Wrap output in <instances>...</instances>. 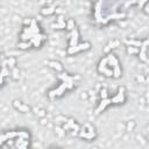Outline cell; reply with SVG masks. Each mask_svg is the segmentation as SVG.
Listing matches in <instances>:
<instances>
[{"instance_id": "cell-3", "label": "cell", "mask_w": 149, "mask_h": 149, "mask_svg": "<svg viewBox=\"0 0 149 149\" xmlns=\"http://www.w3.org/2000/svg\"><path fill=\"white\" fill-rule=\"evenodd\" d=\"M91 49V43L90 42H81V43H78L76 47H72V48H68L66 52L68 55H76L78 52H81V51H86V50H90Z\"/></svg>"}, {"instance_id": "cell-20", "label": "cell", "mask_w": 149, "mask_h": 149, "mask_svg": "<svg viewBox=\"0 0 149 149\" xmlns=\"http://www.w3.org/2000/svg\"><path fill=\"white\" fill-rule=\"evenodd\" d=\"M109 98V93H108V90L106 87H102L100 90V99H107Z\"/></svg>"}, {"instance_id": "cell-4", "label": "cell", "mask_w": 149, "mask_h": 149, "mask_svg": "<svg viewBox=\"0 0 149 149\" xmlns=\"http://www.w3.org/2000/svg\"><path fill=\"white\" fill-rule=\"evenodd\" d=\"M68 91V87L63 84V83H61L57 87H55L54 90H51V91H49V93H48V97L50 98V99H56V98H61L62 95H64L65 94V92Z\"/></svg>"}, {"instance_id": "cell-25", "label": "cell", "mask_w": 149, "mask_h": 149, "mask_svg": "<svg viewBox=\"0 0 149 149\" xmlns=\"http://www.w3.org/2000/svg\"><path fill=\"white\" fill-rule=\"evenodd\" d=\"M12 70H13V72H12L13 77H14L15 79H17V78H19V74H17V69H16V68H14V69H12Z\"/></svg>"}, {"instance_id": "cell-23", "label": "cell", "mask_w": 149, "mask_h": 149, "mask_svg": "<svg viewBox=\"0 0 149 149\" xmlns=\"http://www.w3.org/2000/svg\"><path fill=\"white\" fill-rule=\"evenodd\" d=\"M144 7H143V12L146 13V14H149V10H148V8H149V2L148 1H144Z\"/></svg>"}, {"instance_id": "cell-16", "label": "cell", "mask_w": 149, "mask_h": 149, "mask_svg": "<svg viewBox=\"0 0 149 149\" xmlns=\"http://www.w3.org/2000/svg\"><path fill=\"white\" fill-rule=\"evenodd\" d=\"M19 49H21V50H27V49H29V48H31V43L30 42H24V41H20L19 43H17V45H16Z\"/></svg>"}, {"instance_id": "cell-13", "label": "cell", "mask_w": 149, "mask_h": 149, "mask_svg": "<svg viewBox=\"0 0 149 149\" xmlns=\"http://www.w3.org/2000/svg\"><path fill=\"white\" fill-rule=\"evenodd\" d=\"M127 47H135V48H140L143 44V41L141 40H126L125 41Z\"/></svg>"}, {"instance_id": "cell-8", "label": "cell", "mask_w": 149, "mask_h": 149, "mask_svg": "<svg viewBox=\"0 0 149 149\" xmlns=\"http://www.w3.org/2000/svg\"><path fill=\"white\" fill-rule=\"evenodd\" d=\"M109 105H112V102H111V99L109 98H107V99H100V101H99V104H98V106H97V108H95V111H94V113L97 114V115H99L100 113H102Z\"/></svg>"}, {"instance_id": "cell-1", "label": "cell", "mask_w": 149, "mask_h": 149, "mask_svg": "<svg viewBox=\"0 0 149 149\" xmlns=\"http://www.w3.org/2000/svg\"><path fill=\"white\" fill-rule=\"evenodd\" d=\"M78 136L80 139L87 140V141H92L97 137V130L95 127L92 126L91 123H85L83 127H80L79 132H78Z\"/></svg>"}, {"instance_id": "cell-18", "label": "cell", "mask_w": 149, "mask_h": 149, "mask_svg": "<svg viewBox=\"0 0 149 149\" xmlns=\"http://www.w3.org/2000/svg\"><path fill=\"white\" fill-rule=\"evenodd\" d=\"M15 65H16V58H14V57L7 58V61H6V66H8V68H10V69H14Z\"/></svg>"}, {"instance_id": "cell-5", "label": "cell", "mask_w": 149, "mask_h": 149, "mask_svg": "<svg viewBox=\"0 0 149 149\" xmlns=\"http://www.w3.org/2000/svg\"><path fill=\"white\" fill-rule=\"evenodd\" d=\"M97 70H98V72L99 73H101V74H104V76H106V77H112V70L107 66V61H106V57H104V58H101L100 59V62L98 63V66H97Z\"/></svg>"}, {"instance_id": "cell-12", "label": "cell", "mask_w": 149, "mask_h": 149, "mask_svg": "<svg viewBox=\"0 0 149 149\" xmlns=\"http://www.w3.org/2000/svg\"><path fill=\"white\" fill-rule=\"evenodd\" d=\"M51 28L54 29H65V20L63 19V16H58L56 23H52L51 24Z\"/></svg>"}, {"instance_id": "cell-24", "label": "cell", "mask_w": 149, "mask_h": 149, "mask_svg": "<svg viewBox=\"0 0 149 149\" xmlns=\"http://www.w3.org/2000/svg\"><path fill=\"white\" fill-rule=\"evenodd\" d=\"M134 126H135V122H134V121L128 122V125H127V130H132V129L134 128Z\"/></svg>"}, {"instance_id": "cell-17", "label": "cell", "mask_w": 149, "mask_h": 149, "mask_svg": "<svg viewBox=\"0 0 149 149\" xmlns=\"http://www.w3.org/2000/svg\"><path fill=\"white\" fill-rule=\"evenodd\" d=\"M120 45V41L119 40H112L108 42V44L106 45V48L109 50V49H114V48H118Z\"/></svg>"}, {"instance_id": "cell-22", "label": "cell", "mask_w": 149, "mask_h": 149, "mask_svg": "<svg viewBox=\"0 0 149 149\" xmlns=\"http://www.w3.org/2000/svg\"><path fill=\"white\" fill-rule=\"evenodd\" d=\"M55 130H56V134H57L59 137H63V136L65 135V130L62 128V126H57Z\"/></svg>"}, {"instance_id": "cell-15", "label": "cell", "mask_w": 149, "mask_h": 149, "mask_svg": "<svg viewBox=\"0 0 149 149\" xmlns=\"http://www.w3.org/2000/svg\"><path fill=\"white\" fill-rule=\"evenodd\" d=\"M65 29H66L69 33L72 31L73 29H76V22H74L73 19H68V20L65 21Z\"/></svg>"}, {"instance_id": "cell-6", "label": "cell", "mask_w": 149, "mask_h": 149, "mask_svg": "<svg viewBox=\"0 0 149 149\" xmlns=\"http://www.w3.org/2000/svg\"><path fill=\"white\" fill-rule=\"evenodd\" d=\"M68 37H69V47L68 48L76 47L79 43V31H78V29L76 28L72 31H70Z\"/></svg>"}, {"instance_id": "cell-9", "label": "cell", "mask_w": 149, "mask_h": 149, "mask_svg": "<svg viewBox=\"0 0 149 149\" xmlns=\"http://www.w3.org/2000/svg\"><path fill=\"white\" fill-rule=\"evenodd\" d=\"M147 48H148V38L143 40V44L140 47V50H139V57L142 62L147 63L148 62V56H147Z\"/></svg>"}, {"instance_id": "cell-27", "label": "cell", "mask_w": 149, "mask_h": 149, "mask_svg": "<svg viewBox=\"0 0 149 149\" xmlns=\"http://www.w3.org/2000/svg\"><path fill=\"white\" fill-rule=\"evenodd\" d=\"M0 149H1V146H0Z\"/></svg>"}, {"instance_id": "cell-19", "label": "cell", "mask_w": 149, "mask_h": 149, "mask_svg": "<svg viewBox=\"0 0 149 149\" xmlns=\"http://www.w3.org/2000/svg\"><path fill=\"white\" fill-rule=\"evenodd\" d=\"M140 48H135V47H126V52L128 55H137L139 54Z\"/></svg>"}, {"instance_id": "cell-21", "label": "cell", "mask_w": 149, "mask_h": 149, "mask_svg": "<svg viewBox=\"0 0 149 149\" xmlns=\"http://www.w3.org/2000/svg\"><path fill=\"white\" fill-rule=\"evenodd\" d=\"M34 109H35V114L40 118H44L47 115V111L43 108H34Z\"/></svg>"}, {"instance_id": "cell-7", "label": "cell", "mask_w": 149, "mask_h": 149, "mask_svg": "<svg viewBox=\"0 0 149 149\" xmlns=\"http://www.w3.org/2000/svg\"><path fill=\"white\" fill-rule=\"evenodd\" d=\"M13 107H14L15 109H17L19 112H21V113H28V112L31 111V107H30L29 105L22 102L21 100H17V99L13 100Z\"/></svg>"}, {"instance_id": "cell-2", "label": "cell", "mask_w": 149, "mask_h": 149, "mask_svg": "<svg viewBox=\"0 0 149 149\" xmlns=\"http://www.w3.org/2000/svg\"><path fill=\"white\" fill-rule=\"evenodd\" d=\"M109 99H111L112 105H122V104H125V101H126V99H127V95H126V87H125V86H120V87L118 88V92H116L114 95L109 97Z\"/></svg>"}, {"instance_id": "cell-11", "label": "cell", "mask_w": 149, "mask_h": 149, "mask_svg": "<svg viewBox=\"0 0 149 149\" xmlns=\"http://www.w3.org/2000/svg\"><path fill=\"white\" fill-rule=\"evenodd\" d=\"M47 64H48V66H49V68L54 69L57 73H61V72H63V71H64L62 63H59L58 61H54V59H51V61H48V63H47Z\"/></svg>"}, {"instance_id": "cell-14", "label": "cell", "mask_w": 149, "mask_h": 149, "mask_svg": "<svg viewBox=\"0 0 149 149\" xmlns=\"http://www.w3.org/2000/svg\"><path fill=\"white\" fill-rule=\"evenodd\" d=\"M56 12V7L55 6H48V7H44L41 9V14L42 15H51Z\"/></svg>"}, {"instance_id": "cell-10", "label": "cell", "mask_w": 149, "mask_h": 149, "mask_svg": "<svg viewBox=\"0 0 149 149\" xmlns=\"http://www.w3.org/2000/svg\"><path fill=\"white\" fill-rule=\"evenodd\" d=\"M30 140H24V139H15V147L16 149H29Z\"/></svg>"}, {"instance_id": "cell-26", "label": "cell", "mask_w": 149, "mask_h": 149, "mask_svg": "<svg viewBox=\"0 0 149 149\" xmlns=\"http://www.w3.org/2000/svg\"><path fill=\"white\" fill-rule=\"evenodd\" d=\"M3 83H5V77L0 73V87H1V85H3Z\"/></svg>"}]
</instances>
